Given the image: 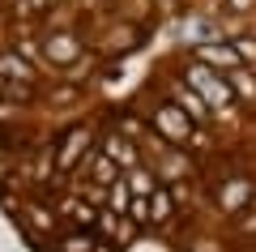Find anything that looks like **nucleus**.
Masks as SVG:
<instances>
[{
  "mask_svg": "<svg viewBox=\"0 0 256 252\" xmlns=\"http://www.w3.org/2000/svg\"><path fill=\"white\" fill-rule=\"evenodd\" d=\"M184 86H192V90L201 94L218 120H226V124L235 120V90H230V81L222 77L218 69H210V64H201V60H192L188 69H184Z\"/></svg>",
  "mask_w": 256,
  "mask_h": 252,
  "instance_id": "f257e3e1",
  "label": "nucleus"
},
{
  "mask_svg": "<svg viewBox=\"0 0 256 252\" xmlns=\"http://www.w3.org/2000/svg\"><path fill=\"white\" fill-rule=\"evenodd\" d=\"M90 154H94V128L90 124L68 128V133L60 137V145H56V171H73V167H82Z\"/></svg>",
  "mask_w": 256,
  "mask_h": 252,
  "instance_id": "f03ea898",
  "label": "nucleus"
},
{
  "mask_svg": "<svg viewBox=\"0 0 256 252\" xmlns=\"http://www.w3.org/2000/svg\"><path fill=\"white\" fill-rule=\"evenodd\" d=\"M154 133L162 137V141H171V145H188L192 137H196V128H192V116L180 103H162V107L154 111Z\"/></svg>",
  "mask_w": 256,
  "mask_h": 252,
  "instance_id": "7ed1b4c3",
  "label": "nucleus"
},
{
  "mask_svg": "<svg viewBox=\"0 0 256 252\" xmlns=\"http://www.w3.org/2000/svg\"><path fill=\"white\" fill-rule=\"evenodd\" d=\"M252 197H256V188H252L248 175H230V180L218 184V209L222 214H244L252 205Z\"/></svg>",
  "mask_w": 256,
  "mask_h": 252,
  "instance_id": "20e7f679",
  "label": "nucleus"
},
{
  "mask_svg": "<svg viewBox=\"0 0 256 252\" xmlns=\"http://www.w3.org/2000/svg\"><path fill=\"white\" fill-rule=\"evenodd\" d=\"M43 56L52 64H60V69H73L77 56H82V43H77V35H47L43 39Z\"/></svg>",
  "mask_w": 256,
  "mask_h": 252,
  "instance_id": "39448f33",
  "label": "nucleus"
},
{
  "mask_svg": "<svg viewBox=\"0 0 256 252\" xmlns=\"http://www.w3.org/2000/svg\"><path fill=\"white\" fill-rule=\"evenodd\" d=\"M98 150L107 154L111 162H120V167H128V171H132V167L141 162V158H137V145H132V137H124L120 128H111V133L102 137V145H98Z\"/></svg>",
  "mask_w": 256,
  "mask_h": 252,
  "instance_id": "423d86ee",
  "label": "nucleus"
},
{
  "mask_svg": "<svg viewBox=\"0 0 256 252\" xmlns=\"http://www.w3.org/2000/svg\"><path fill=\"white\" fill-rule=\"evenodd\" d=\"M60 218H68L77 231H90V226L98 222V209H94L86 197H64L60 201Z\"/></svg>",
  "mask_w": 256,
  "mask_h": 252,
  "instance_id": "0eeeda50",
  "label": "nucleus"
},
{
  "mask_svg": "<svg viewBox=\"0 0 256 252\" xmlns=\"http://www.w3.org/2000/svg\"><path fill=\"white\" fill-rule=\"evenodd\" d=\"M196 60L210 64V69H218V73L244 64V60H239V52H235V47H226V43H201V47H196Z\"/></svg>",
  "mask_w": 256,
  "mask_h": 252,
  "instance_id": "6e6552de",
  "label": "nucleus"
},
{
  "mask_svg": "<svg viewBox=\"0 0 256 252\" xmlns=\"http://www.w3.org/2000/svg\"><path fill=\"white\" fill-rule=\"evenodd\" d=\"M171 103H180V107L188 111L192 124H205V120H214V116H210V103L192 90V86H175V99H171Z\"/></svg>",
  "mask_w": 256,
  "mask_h": 252,
  "instance_id": "1a4fd4ad",
  "label": "nucleus"
},
{
  "mask_svg": "<svg viewBox=\"0 0 256 252\" xmlns=\"http://www.w3.org/2000/svg\"><path fill=\"white\" fill-rule=\"evenodd\" d=\"M124 184H128V192H132V197H154V192H158V171L137 162V167L124 175Z\"/></svg>",
  "mask_w": 256,
  "mask_h": 252,
  "instance_id": "9d476101",
  "label": "nucleus"
},
{
  "mask_svg": "<svg viewBox=\"0 0 256 252\" xmlns=\"http://www.w3.org/2000/svg\"><path fill=\"white\" fill-rule=\"evenodd\" d=\"M0 77H4V81H30V77H34V64H30L26 60V56H22V52H0Z\"/></svg>",
  "mask_w": 256,
  "mask_h": 252,
  "instance_id": "9b49d317",
  "label": "nucleus"
},
{
  "mask_svg": "<svg viewBox=\"0 0 256 252\" xmlns=\"http://www.w3.org/2000/svg\"><path fill=\"white\" fill-rule=\"evenodd\" d=\"M86 162H90V171H94V184H102V188L120 184V162H111V158H107L102 150H94V154H90Z\"/></svg>",
  "mask_w": 256,
  "mask_h": 252,
  "instance_id": "f8f14e48",
  "label": "nucleus"
},
{
  "mask_svg": "<svg viewBox=\"0 0 256 252\" xmlns=\"http://www.w3.org/2000/svg\"><path fill=\"white\" fill-rule=\"evenodd\" d=\"M175 201H180V197H175V188H158L154 197H150V226H162L166 218L175 214Z\"/></svg>",
  "mask_w": 256,
  "mask_h": 252,
  "instance_id": "ddd939ff",
  "label": "nucleus"
},
{
  "mask_svg": "<svg viewBox=\"0 0 256 252\" xmlns=\"http://www.w3.org/2000/svg\"><path fill=\"white\" fill-rule=\"evenodd\" d=\"M226 81H230V90H235V99H248V103L256 99V73H252V69L239 64V69H230Z\"/></svg>",
  "mask_w": 256,
  "mask_h": 252,
  "instance_id": "4468645a",
  "label": "nucleus"
},
{
  "mask_svg": "<svg viewBox=\"0 0 256 252\" xmlns=\"http://www.w3.org/2000/svg\"><path fill=\"white\" fill-rule=\"evenodd\" d=\"M56 252H98V243H94L90 231H68L56 239Z\"/></svg>",
  "mask_w": 256,
  "mask_h": 252,
  "instance_id": "2eb2a0df",
  "label": "nucleus"
},
{
  "mask_svg": "<svg viewBox=\"0 0 256 252\" xmlns=\"http://www.w3.org/2000/svg\"><path fill=\"white\" fill-rule=\"evenodd\" d=\"M56 218H60V214H56L52 205H38V201H30V205H26V222L34 226V231H43V235L56 226Z\"/></svg>",
  "mask_w": 256,
  "mask_h": 252,
  "instance_id": "dca6fc26",
  "label": "nucleus"
},
{
  "mask_svg": "<svg viewBox=\"0 0 256 252\" xmlns=\"http://www.w3.org/2000/svg\"><path fill=\"white\" fill-rule=\"evenodd\" d=\"M162 175H166V180H180V175H188V158H184L180 150H166V158H162Z\"/></svg>",
  "mask_w": 256,
  "mask_h": 252,
  "instance_id": "f3484780",
  "label": "nucleus"
},
{
  "mask_svg": "<svg viewBox=\"0 0 256 252\" xmlns=\"http://www.w3.org/2000/svg\"><path fill=\"white\" fill-rule=\"evenodd\" d=\"M230 47L239 52V60H256V39H235Z\"/></svg>",
  "mask_w": 256,
  "mask_h": 252,
  "instance_id": "a211bd4d",
  "label": "nucleus"
},
{
  "mask_svg": "<svg viewBox=\"0 0 256 252\" xmlns=\"http://www.w3.org/2000/svg\"><path fill=\"white\" fill-rule=\"evenodd\" d=\"M239 235H256V209H252V214L244 209V218H239Z\"/></svg>",
  "mask_w": 256,
  "mask_h": 252,
  "instance_id": "6ab92c4d",
  "label": "nucleus"
},
{
  "mask_svg": "<svg viewBox=\"0 0 256 252\" xmlns=\"http://www.w3.org/2000/svg\"><path fill=\"white\" fill-rule=\"evenodd\" d=\"M18 52H22V56L30 60V56H38V43H30V39H22V43H18Z\"/></svg>",
  "mask_w": 256,
  "mask_h": 252,
  "instance_id": "aec40b11",
  "label": "nucleus"
},
{
  "mask_svg": "<svg viewBox=\"0 0 256 252\" xmlns=\"http://www.w3.org/2000/svg\"><path fill=\"white\" fill-rule=\"evenodd\" d=\"M226 5H230L235 13H248V9H252V0H226Z\"/></svg>",
  "mask_w": 256,
  "mask_h": 252,
  "instance_id": "412c9836",
  "label": "nucleus"
}]
</instances>
